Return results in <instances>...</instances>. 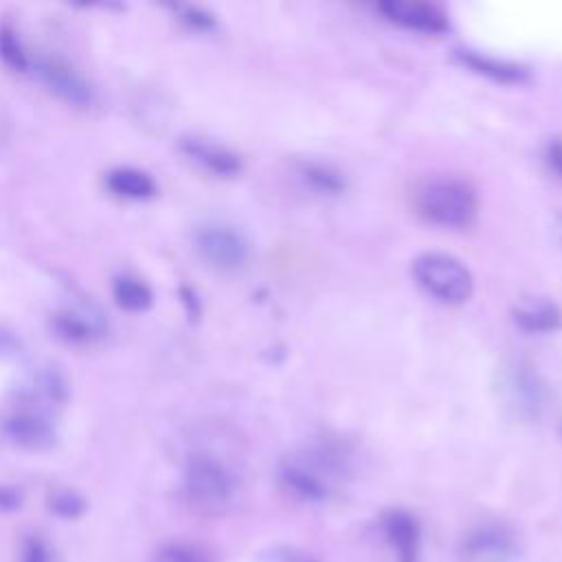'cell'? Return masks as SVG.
I'll list each match as a JSON object with an SVG mask.
<instances>
[{"label": "cell", "mask_w": 562, "mask_h": 562, "mask_svg": "<svg viewBox=\"0 0 562 562\" xmlns=\"http://www.w3.org/2000/svg\"><path fill=\"white\" fill-rule=\"evenodd\" d=\"M345 457L329 446L290 452L279 468L281 485L299 501L321 503L331 496L345 474Z\"/></svg>", "instance_id": "obj_1"}, {"label": "cell", "mask_w": 562, "mask_h": 562, "mask_svg": "<svg viewBox=\"0 0 562 562\" xmlns=\"http://www.w3.org/2000/svg\"><path fill=\"white\" fill-rule=\"evenodd\" d=\"M182 492L195 512L220 516L235 501L237 479L224 461L211 454H193L182 472Z\"/></svg>", "instance_id": "obj_2"}, {"label": "cell", "mask_w": 562, "mask_h": 562, "mask_svg": "<svg viewBox=\"0 0 562 562\" xmlns=\"http://www.w3.org/2000/svg\"><path fill=\"white\" fill-rule=\"evenodd\" d=\"M413 277L417 285L441 303H465L474 292V277L470 268L450 252L428 250L415 257Z\"/></svg>", "instance_id": "obj_3"}, {"label": "cell", "mask_w": 562, "mask_h": 562, "mask_svg": "<svg viewBox=\"0 0 562 562\" xmlns=\"http://www.w3.org/2000/svg\"><path fill=\"white\" fill-rule=\"evenodd\" d=\"M476 191L459 178H435L417 193L419 213L439 226H465L476 215Z\"/></svg>", "instance_id": "obj_4"}, {"label": "cell", "mask_w": 562, "mask_h": 562, "mask_svg": "<svg viewBox=\"0 0 562 562\" xmlns=\"http://www.w3.org/2000/svg\"><path fill=\"white\" fill-rule=\"evenodd\" d=\"M496 393L501 404L520 419L533 422L547 406V386L527 362L514 360L498 369Z\"/></svg>", "instance_id": "obj_5"}, {"label": "cell", "mask_w": 562, "mask_h": 562, "mask_svg": "<svg viewBox=\"0 0 562 562\" xmlns=\"http://www.w3.org/2000/svg\"><path fill=\"white\" fill-rule=\"evenodd\" d=\"M200 259L220 272H235L246 266L250 248L248 239L228 224H204L193 237Z\"/></svg>", "instance_id": "obj_6"}, {"label": "cell", "mask_w": 562, "mask_h": 562, "mask_svg": "<svg viewBox=\"0 0 562 562\" xmlns=\"http://www.w3.org/2000/svg\"><path fill=\"white\" fill-rule=\"evenodd\" d=\"M31 70L64 103L75 108H86L92 103V86L64 59L37 57L31 59Z\"/></svg>", "instance_id": "obj_7"}, {"label": "cell", "mask_w": 562, "mask_h": 562, "mask_svg": "<svg viewBox=\"0 0 562 562\" xmlns=\"http://www.w3.org/2000/svg\"><path fill=\"white\" fill-rule=\"evenodd\" d=\"M380 529L395 562H419L422 529L417 518L408 509H384L380 514Z\"/></svg>", "instance_id": "obj_8"}, {"label": "cell", "mask_w": 562, "mask_h": 562, "mask_svg": "<svg viewBox=\"0 0 562 562\" xmlns=\"http://www.w3.org/2000/svg\"><path fill=\"white\" fill-rule=\"evenodd\" d=\"M378 11L386 20H391L408 31L435 35V33H443L448 29V15L437 4H430V2L384 0L378 4Z\"/></svg>", "instance_id": "obj_9"}, {"label": "cell", "mask_w": 562, "mask_h": 562, "mask_svg": "<svg viewBox=\"0 0 562 562\" xmlns=\"http://www.w3.org/2000/svg\"><path fill=\"white\" fill-rule=\"evenodd\" d=\"M180 151L200 165L204 171L217 176V178H235L241 173L244 162L239 154L228 149L222 143H215L211 138L202 136H182L180 138Z\"/></svg>", "instance_id": "obj_10"}, {"label": "cell", "mask_w": 562, "mask_h": 562, "mask_svg": "<svg viewBox=\"0 0 562 562\" xmlns=\"http://www.w3.org/2000/svg\"><path fill=\"white\" fill-rule=\"evenodd\" d=\"M53 331L72 345H90L103 338L105 318L94 305H75L53 316Z\"/></svg>", "instance_id": "obj_11"}, {"label": "cell", "mask_w": 562, "mask_h": 562, "mask_svg": "<svg viewBox=\"0 0 562 562\" xmlns=\"http://www.w3.org/2000/svg\"><path fill=\"white\" fill-rule=\"evenodd\" d=\"M4 437L29 450H44L55 443V428L35 411H15L2 419Z\"/></svg>", "instance_id": "obj_12"}, {"label": "cell", "mask_w": 562, "mask_h": 562, "mask_svg": "<svg viewBox=\"0 0 562 562\" xmlns=\"http://www.w3.org/2000/svg\"><path fill=\"white\" fill-rule=\"evenodd\" d=\"M512 316L520 329L531 334H547L562 327V310L549 296H525L516 301Z\"/></svg>", "instance_id": "obj_13"}, {"label": "cell", "mask_w": 562, "mask_h": 562, "mask_svg": "<svg viewBox=\"0 0 562 562\" xmlns=\"http://www.w3.org/2000/svg\"><path fill=\"white\" fill-rule=\"evenodd\" d=\"M454 57L465 68H470L479 75H485L494 81H501V83H520V81L527 79V68H522L520 64L507 61V59H498V57L487 55V53L459 48V50H454Z\"/></svg>", "instance_id": "obj_14"}, {"label": "cell", "mask_w": 562, "mask_h": 562, "mask_svg": "<svg viewBox=\"0 0 562 562\" xmlns=\"http://www.w3.org/2000/svg\"><path fill=\"white\" fill-rule=\"evenodd\" d=\"M105 187L119 195V198H127V200H149L158 193V187L154 182V178L143 171V169H134V167H114L105 173Z\"/></svg>", "instance_id": "obj_15"}, {"label": "cell", "mask_w": 562, "mask_h": 562, "mask_svg": "<svg viewBox=\"0 0 562 562\" xmlns=\"http://www.w3.org/2000/svg\"><path fill=\"white\" fill-rule=\"evenodd\" d=\"M114 303L125 312H145L154 303L151 288L132 274H121L112 281Z\"/></svg>", "instance_id": "obj_16"}, {"label": "cell", "mask_w": 562, "mask_h": 562, "mask_svg": "<svg viewBox=\"0 0 562 562\" xmlns=\"http://www.w3.org/2000/svg\"><path fill=\"white\" fill-rule=\"evenodd\" d=\"M29 393L40 400H46L48 404H61L68 397V384L66 378L55 369H44L37 375H33L29 384Z\"/></svg>", "instance_id": "obj_17"}, {"label": "cell", "mask_w": 562, "mask_h": 562, "mask_svg": "<svg viewBox=\"0 0 562 562\" xmlns=\"http://www.w3.org/2000/svg\"><path fill=\"white\" fill-rule=\"evenodd\" d=\"M0 59L18 72L31 70V57L11 26H0Z\"/></svg>", "instance_id": "obj_18"}, {"label": "cell", "mask_w": 562, "mask_h": 562, "mask_svg": "<svg viewBox=\"0 0 562 562\" xmlns=\"http://www.w3.org/2000/svg\"><path fill=\"white\" fill-rule=\"evenodd\" d=\"M301 173L321 193H340L345 187L340 171H336L334 167L323 165V162H305Z\"/></svg>", "instance_id": "obj_19"}, {"label": "cell", "mask_w": 562, "mask_h": 562, "mask_svg": "<svg viewBox=\"0 0 562 562\" xmlns=\"http://www.w3.org/2000/svg\"><path fill=\"white\" fill-rule=\"evenodd\" d=\"M46 505L59 518H79L86 512V498L70 487H59L50 492Z\"/></svg>", "instance_id": "obj_20"}, {"label": "cell", "mask_w": 562, "mask_h": 562, "mask_svg": "<svg viewBox=\"0 0 562 562\" xmlns=\"http://www.w3.org/2000/svg\"><path fill=\"white\" fill-rule=\"evenodd\" d=\"M151 562H211V558L195 544L169 542L154 553Z\"/></svg>", "instance_id": "obj_21"}, {"label": "cell", "mask_w": 562, "mask_h": 562, "mask_svg": "<svg viewBox=\"0 0 562 562\" xmlns=\"http://www.w3.org/2000/svg\"><path fill=\"white\" fill-rule=\"evenodd\" d=\"M176 18L191 31H200V33H206V31H213L217 20L211 11L202 9V7H195V4H173L171 7Z\"/></svg>", "instance_id": "obj_22"}, {"label": "cell", "mask_w": 562, "mask_h": 562, "mask_svg": "<svg viewBox=\"0 0 562 562\" xmlns=\"http://www.w3.org/2000/svg\"><path fill=\"white\" fill-rule=\"evenodd\" d=\"M20 562H50V549L48 544L37 538V536H29L22 542V555Z\"/></svg>", "instance_id": "obj_23"}, {"label": "cell", "mask_w": 562, "mask_h": 562, "mask_svg": "<svg viewBox=\"0 0 562 562\" xmlns=\"http://www.w3.org/2000/svg\"><path fill=\"white\" fill-rule=\"evenodd\" d=\"M22 507V492L13 485L0 483V512H15Z\"/></svg>", "instance_id": "obj_24"}, {"label": "cell", "mask_w": 562, "mask_h": 562, "mask_svg": "<svg viewBox=\"0 0 562 562\" xmlns=\"http://www.w3.org/2000/svg\"><path fill=\"white\" fill-rule=\"evenodd\" d=\"M20 351V338L0 325V358H11Z\"/></svg>", "instance_id": "obj_25"}, {"label": "cell", "mask_w": 562, "mask_h": 562, "mask_svg": "<svg viewBox=\"0 0 562 562\" xmlns=\"http://www.w3.org/2000/svg\"><path fill=\"white\" fill-rule=\"evenodd\" d=\"M547 158H549L551 167L562 176V140H551Z\"/></svg>", "instance_id": "obj_26"}, {"label": "cell", "mask_w": 562, "mask_h": 562, "mask_svg": "<svg viewBox=\"0 0 562 562\" xmlns=\"http://www.w3.org/2000/svg\"><path fill=\"white\" fill-rule=\"evenodd\" d=\"M281 562H314V560H310V558H305L301 553H294V551H285Z\"/></svg>", "instance_id": "obj_27"}]
</instances>
